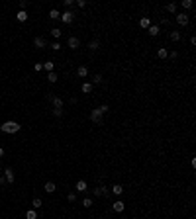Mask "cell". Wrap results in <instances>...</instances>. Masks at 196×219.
Returning <instances> with one entry per match:
<instances>
[{
    "instance_id": "1",
    "label": "cell",
    "mask_w": 196,
    "mask_h": 219,
    "mask_svg": "<svg viewBox=\"0 0 196 219\" xmlns=\"http://www.w3.org/2000/svg\"><path fill=\"white\" fill-rule=\"evenodd\" d=\"M108 106L106 104H102V106H98L96 110H92V112H90V121H94V123H96V125H102L104 123V120H102V115L104 114H108Z\"/></svg>"
},
{
    "instance_id": "2",
    "label": "cell",
    "mask_w": 196,
    "mask_h": 219,
    "mask_svg": "<svg viewBox=\"0 0 196 219\" xmlns=\"http://www.w3.org/2000/svg\"><path fill=\"white\" fill-rule=\"evenodd\" d=\"M20 123H16V121H4L2 125H0V131L2 133H18L20 131Z\"/></svg>"
},
{
    "instance_id": "3",
    "label": "cell",
    "mask_w": 196,
    "mask_h": 219,
    "mask_svg": "<svg viewBox=\"0 0 196 219\" xmlns=\"http://www.w3.org/2000/svg\"><path fill=\"white\" fill-rule=\"evenodd\" d=\"M61 22H63V24H73V22H75V12H73V10H65L63 14H61Z\"/></svg>"
},
{
    "instance_id": "4",
    "label": "cell",
    "mask_w": 196,
    "mask_h": 219,
    "mask_svg": "<svg viewBox=\"0 0 196 219\" xmlns=\"http://www.w3.org/2000/svg\"><path fill=\"white\" fill-rule=\"evenodd\" d=\"M188 20H190V18H188V14H186V12L177 14V24H179V26H188Z\"/></svg>"
},
{
    "instance_id": "5",
    "label": "cell",
    "mask_w": 196,
    "mask_h": 219,
    "mask_svg": "<svg viewBox=\"0 0 196 219\" xmlns=\"http://www.w3.org/2000/svg\"><path fill=\"white\" fill-rule=\"evenodd\" d=\"M47 100L55 106V108H63V100H61L59 96H55V94H47Z\"/></svg>"
},
{
    "instance_id": "6",
    "label": "cell",
    "mask_w": 196,
    "mask_h": 219,
    "mask_svg": "<svg viewBox=\"0 0 196 219\" xmlns=\"http://www.w3.org/2000/svg\"><path fill=\"white\" fill-rule=\"evenodd\" d=\"M33 45H35L37 49H45V47H47V39L41 37V35H37V37L33 39Z\"/></svg>"
},
{
    "instance_id": "7",
    "label": "cell",
    "mask_w": 196,
    "mask_h": 219,
    "mask_svg": "<svg viewBox=\"0 0 196 219\" xmlns=\"http://www.w3.org/2000/svg\"><path fill=\"white\" fill-rule=\"evenodd\" d=\"M67 43H69V47H71V49L75 51V49H79V47H81V39H79V37H75V35H71Z\"/></svg>"
},
{
    "instance_id": "8",
    "label": "cell",
    "mask_w": 196,
    "mask_h": 219,
    "mask_svg": "<svg viewBox=\"0 0 196 219\" xmlns=\"http://www.w3.org/2000/svg\"><path fill=\"white\" fill-rule=\"evenodd\" d=\"M112 209H114V211H118V213H122V211L125 209V203L122 202V200H118V202L112 203Z\"/></svg>"
},
{
    "instance_id": "9",
    "label": "cell",
    "mask_w": 196,
    "mask_h": 219,
    "mask_svg": "<svg viewBox=\"0 0 196 219\" xmlns=\"http://www.w3.org/2000/svg\"><path fill=\"white\" fill-rule=\"evenodd\" d=\"M147 33H149L151 37H157L159 33H161V27H159V26H149V27H147Z\"/></svg>"
},
{
    "instance_id": "10",
    "label": "cell",
    "mask_w": 196,
    "mask_h": 219,
    "mask_svg": "<svg viewBox=\"0 0 196 219\" xmlns=\"http://www.w3.org/2000/svg\"><path fill=\"white\" fill-rule=\"evenodd\" d=\"M2 172H4V178H6V182H14V178H16V176H14V172H12V168H4L2 170Z\"/></svg>"
},
{
    "instance_id": "11",
    "label": "cell",
    "mask_w": 196,
    "mask_h": 219,
    "mask_svg": "<svg viewBox=\"0 0 196 219\" xmlns=\"http://www.w3.org/2000/svg\"><path fill=\"white\" fill-rule=\"evenodd\" d=\"M43 190L47 192V194H53V192L57 190V186H55V182H45V184H43Z\"/></svg>"
},
{
    "instance_id": "12",
    "label": "cell",
    "mask_w": 196,
    "mask_h": 219,
    "mask_svg": "<svg viewBox=\"0 0 196 219\" xmlns=\"http://www.w3.org/2000/svg\"><path fill=\"white\" fill-rule=\"evenodd\" d=\"M41 208H43L41 198H33V200H32V209H41Z\"/></svg>"
},
{
    "instance_id": "13",
    "label": "cell",
    "mask_w": 196,
    "mask_h": 219,
    "mask_svg": "<svg viewBox=\"0 0 196 219\" xmlns=\"http://www.w3.org/2000/svg\"><path fill=\"white\" fill-rule=\"evenodd\" d=\"M76 77H79V78L88 77V69H86V67H79V69H76Z\"/></svg>"
},
{
    "instance_id": "14",
    "label": "cell",
    "mask_w": 196,
    "mask_h": 219,
    "mask_svg": "<svg viewBox=\"0 0 196 219\" xmlns=\"http://www.w3.org/2000/svg\"><path fill=\"white\" fill-rule=\"evenodd\" d=\"M102 82H104V77H102V74H98V72H96V74H92V80H90V84H92V86H94V84H102Z\"/></svg>"
},
{
    "instance_id": "15",
    "label": "cell",
    "mask_w": 196,
    "mask_h": 219,
    "mask_svg": "<svg viewBox=\"0 0 196 219\" xmlns=\"http://www.w3.org/2000/svg\"><path fill=\"white\" fill-rule=\"evenodd\" d=\"M110 192H112V194H116V196H122V194H124V188H122V184H114Z\"/></svg>"
},
{
    "instance_id": "16",
    "label": "cell",
    "mask_w": 196,
    "mask_h": 219,
    "mask_svg": "<svg viewBox=\"0 0 196 219\" xmlns=\"http://www.w3.org/2000/svg\"><path fill=\"white\" fill-rule=\"evenodd\" d=\"M75 188H76V192H86L88 190V186H86V182H84V180H79Z\"/></svg>"
},
{
    "instance_id": "17",
    "label": "cell",
    "mask_w": 196,
    "mask_h": 219,
    "mask_svg": "<svg viewBox=\"0 0 196 219\" xmlns=\"http://www.w3.org/2000/svg\"><path fill=\"white\" fill-rule=\"evenodd\" d=\"M92 84H90V82H84V84H82V86H81V90H82V92H84V94H90V92H92Z\"/></svg>"
},
{
    "instance_id": "18",
    "label": "cell",
    "mask_w": 196,
    "mask_h": 219,
    "mask_svg": "<svg viewBox=\"0 0 196 219\" xmlns=\"http://www.w3.org/2000/svg\"><path fill=\"white\" fill-rule=\"evenodd\" d=\"M16 20H18V22H27V12H22V10H20V12L16 14Z\"/></svg>"
},
{
    "instance_id": "19",
    "label": "cell",
    "mask_w": 196,
    "mask_h": 219,
    "mask_svg": "<svg viewBox=\"0 0 196 219\" xmlns=\"http://www.w3.org/2000/svg\"><path fill=\"white\" fill-rule=\"evenodd\" d=\"M98 47H100V41H98V39H92V41L88 43V49L90 51H98Z\"/></svg>"
},
{
    "instance_id": "20",
    "label": "cell",
    "mask_w": 196,
    "mask_h": 219,
    "mask_svg": "<svg viewBox=\"0 0 196 219\" xmlns=\"http://www.w3.org/2000/svg\"><path fill=\"white\" fill-rule=\"evenodd\" d=\"M171 41H180V31H177V29H173V31L169 33Z\"/></svg>"
},
{
    "instance_id": "21",
    "label": "cell",
    "mask_w": 196,
    "mask_h": 219,
    "mask_svg": "<svg viewBox=\"0 0 196 219\" xmlns=\"http://www.w3.org/2000/svg\"><path fill=\"white\" fill-rule=\"evenodd\" d=\"M157 57L159 59H167V57H169V51L165 49V47H161V49L157 51Z\"/></svg>"
},
{
    "instance_id": "22",
    "label": "cell",
    "mask_w": 196,
    "mask_h": 219,
    "mask_svg": "<svg viewBox=\"0 0 196 219\" xmlns=\"http://www.w3.org/2000/svg\"><path fill=\"white\" fill-rule=\"evenodd\" d=\"M139 26H141L143 29H147V27L151 26V20H149V18H141V20H139Z\"/></svg>"
},
{
    "instance_id": "23",
    "label": "cell",
    "mask_w": 196,
    "mask_h": 219,
    "mask_svg": "<svg viewBox=\"0 0 196 219\" xmlns=\"http://www.w3.org/2000/svg\"><path fill=\"white\" fill-rule=\"evenodd\" d=\"M43 69H45V71H49V72H53L55 63H53V61H47V63H43Z\"/></svg>"
},
{
    "instance_id": "24",
    "label": "cell",
    "mask_w": 196,
    "mask_h": 219,
    "mask_svg": "<svg viewBox=\"0 0 196 219\" xmlns=\"http://www.w3.org/2000/svg\"><path fill=\"white\" fill-rule=\"evenodd\" d=\"M26 219H37L35 209H27V211H26Z\"/></svg>"
},
{
    "instance_id": "25",
    "label": "cell",
    "mask_w": 196,
    "mask_h": 219,
    "mask_svg": "<svg viewBox=\"0 0 196 219\" xmlns=\"http://www.w3.org/2000/svg\"><path fill=\"white\" fill-rule=\"evenodd\" d=\"M180 6H182V10H190V8H192V0H182Z\"/></svg>"
},
{
    "instance_id": "26",
    "label": "cell",
    "mask_w": 196,
    "mask_h": 219,
    "mask_svg": "<svg viewBox=\"0 0 196 219\" xmlns=\"http://www.w3.org/2000/svg\"><path fill=\"white\" fill-rule=\"evenodd\" d=\"M57 78H59V77H57V72H49V74H47V80L51 82V84H55V82H57Z\"/></svg>"
},
{
    "instance_id": "27",
    "label": "cell",
    "mask_w": 196,
    "mask_h": 219,
    "mask_svg": "<svg viewBox=\"0 0 196 219\" xmlns=\"http://www.w3.org/2000/svg\"><path fill=\"white\" fill-rule=\"evenodd\" d=\"M49 18H51V20H59V18H61L59 10H51V12H49Z\"/></svg>"
},
{
    "instance_id": "28",
    "label": "cell",
    "mask_w": 196,
    "mask_h": 219,
    "mask_svg": "<svg viewBox=\"0 0 196 219\" xmlns=\"http://www.w3.org/2000/svg\"><path fill=\"white\" fill-rule=\"evenodd\" d=\"M61 33H63V31H61L59 27H53V29H51V35H53L55 39H59V37H61Z\"/></svg>"
},
{
    "instance_id": "29",
    "label": "cell",
    "mask_w": 196,
    "mask_h": 219,
    "mask_svg": "<svg viewBox=\"0 0 196 219\" xmlns=\"http://www.w3.org/2000/svg\"><path fill=\"white\" fill-rule=\"evenodd\" d=\"M92 194H94V196H96V198L104 196V194H102V186H96V188H92Z\"/></svg>"
},
{
    "instance_id": "30",
    "label": "cell",
    "mask_w": 196,
    "mask_h": 219,
    "mask_svg": "<svg viewBox=\"0 0 196 219\" xmlns=\"http://www.w3.org/2000/svg\"><path fill=\"white\" fill-rule=\"evenodd\" d=\"M167 12L174 14V12H177V4H173V2H171V4H167Z\"/></svg>"
},
{
    "instance_id": "31",
    "label": "cell",
    "mask_w": 196,
    "mask_h": 219,
    "mask_svg": "<svg viewBox=\"0 0 196 219\" xmlns=\"http://www.w3.org/2000/svg\"><path fill=\"white\" fill-rule=\"evenodd\" d=\"M53 115L55 117H61L63 115V108H53Z\"/></svg>"
},
{
    "instance_id": "32",
    "label": "cell",
    "mask_w": 196,
    "mask_h": 219,
    "mask_svg": "<svg viewBox=\"0 0 196 219\" xmlns=\"http://www.w3.org/2000/svg\"><path fill=\"white\" fill-rule=\"evenodd\" d=\"M92 200H90V198H84V200H82V205H84V208H90V205H92Z\"/></svg>"
},
{
    "instance_id": "33",
    "label": "cell",
    "mask_w": 196,
    "mask_h": 219,
    "mask_svg": "<svg viewBox=\"0 0 196 219\" xmlns=\"http://www.w3.org/2000/svg\"><path fill=\"white\" fill-rule=\"evenodd\" d=\"M49 47H51L53 51H59V49H61V43H59V41H53V43L49 45Z\"/></svg>"
},
{
    "instance_id": "34",
    "label": "cell",
    "mask_w": 196,
    "mask_h": 219,
    "mask_svg": "<svg viewBox=\"0 0 196 219\" xmlns=\"http://www.w3.org/2000/svg\"><path fill=\"white\" fill-rule=\"evenodd\" d=\"M67 200H69V202H75V200H76V192H69Z\"/></svg>"
},
{
    "instance_id": "35",
    "label": "cell",
    "mask_w": 196,
    "mask_h": 219,
    "mask_svg": "<svg viewBox=\"0 0 196 219\" xmlns=\"http://www.w3.org/2000/svg\"><path fill=\"white\" fill-rule=\"evenodd\" d=\"M65 6H67V10H71L73 6H75V0H65Z\"/></svg>"
},
{
    "instance_id": "36",
    "label": "cell",
    "mask_w": 196,
    "mask_h": 219,
    "mask_svg": "<svg viewBox=\"0 0 196 219\" xmlns=\"http://www.w3.org/2000/svg\"><path fill=\"white\" fill-rule=\"evenodd\" d=\"M26 8H27V2H26V0H22V2H20V10L26 12Z\"/></svg>"
},
{
    "instance_id": "37",
    "label": "cell",
    "mask_w": 196,
    "mask_h": 219,
    "mask_svg": "<svg viewBox=\"0 0 196 219\" xmlns=\"http://www.w3.org/2000/svg\"><path fill=\"white\" fill-rule=\"evenodd\" d=\"M33 69H35V71H43V65H41V63H35V65H33Z\"/></svg>"
},
{
    "instance_id": "38",
    "label": "cell",
    "mask_w": 196,
    "mask_h": 219,
    "mask_svg": "<svg viewBox=\"0 0 196 219\" xmlns=\"http://www.w3.org/2000/svg\"><path fill=\"white\" fill-rule=\"evenodd\" d=\"M76 6H79V8H84L86 2H84V0H76Z\"/></svg>"
},
{
    "instance_id": "39",
    "label": "cell",
    "mask_w": 196,
    "mask_h": 219,
    "mask_svg": "<svg viewBox=\"0 0 196 219\" xmlns=\"http://www.w3.org/2000/svg\"><path fill=\"white\" fill-rule=\"evenodd\" d=\"M169 57H171V59H177V57H179V53H177V51H171Z\"/></svg>"
},
{
    "instance_id": "40",
    "label": "cell",
    "mask_w": 196,
    "mask_h": 219,
    "mask_svg": "<svg viewBox=\"0 0 196 219\" xmlns=\"http://www.w3.org/2000/svg\"><path fill=\"white\" fill-rule=\"evenodd\" d=\"M0 186H6V178H4V176H0Z\"/></svg>"
},
{
    "instance_id": "41",
    "label": "cell",
    "mask_w": 196,
    "mask_h": 219,
    "mask_svg": "<svg viewBox=\"0 0 196 219\" xmlns=\"http://www.w3.org/2000/svg\"><path fill=\"white\" fill-rule=\"evenodd\" d=\"M0 157H4V149L0 147Z\"/></svg>"
},
{
    "instance_id": "42",
    "label": "cell",
    "mask_w": 196,
    "mask_h": 219,
    "mask_svg": "<svg viewBox=\"0 0 196 219\" xmlns=\"http://www.w3.org/2000/svg\"><path fill=\"white\" fill-rule=\"evenodd\" d=\"M0 172H2V166H0Z\"/></svg>"
}]
</instances>
